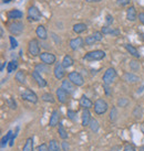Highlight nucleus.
I'll list each match as a JSON object with an SVG mask.
<instances>
[{
  "label": "nucleus",
  "mask_w": 144,
  "mask_h": 151,
  "mask_svg": "<svg viewBox=\"0 0 144 151\" xmlns=\"http://www.w3.org/2000/svg\"><path fill=\"white\" fill-rule=\"evenodd\" d=\"M105 52L102 50H94V51H90L88 52L84 56H83V60L84 61H100V60H103L105 57Z\"/></svg>",
  "instance_id": "1"
},
{
  "label": "nucleus",
  "mask_w": 144,
  "mask_h": 151,
  "mask_svg": "<svg viewBox=\"0 0 144 151\" xmlns=\"http://www.w3.org/2000/svg\"><path fill=\"white\" fill-rule=\"evenodd\" d=\"M93 108H94V112H95L96 115H103V114H105L107 112L109 105H107V103L104 101V99L98 98L96 101H94Z\"/></svg>",
  "instance_id": "2"
},
{
  "label": "nucleus",
  "mask_w": 144,
  "mask_h": 151,
  "mask_svg": "<svg viewBox=\"0 0 144 151\" xmlns=\"http://www.w3.org/2000/svg\"><path fill=\"white\" fill-rule=\"evenodd\" d=\"M25 29V25L20 21H13L8 25V30L11 33V35H20Z\"/></svg>",
  "instance_id": "3"
},
{
  "label": "nucleus",
  "mask_w": 144,
  "mask_h": 151,
  "mask_svg": "<svg viewBox=\"0 0 144 151\" xmlns=\"http://www.w3.org/2000/svg\"><path fill=\"white\" fill-rule=\"evenodd\" d=\"M42 18V14L40 12V10L38 9L36 6H31L28 8V16H27V19L28 21H39Z\"/></svg>",
  "instance_id": "4"
},
{
  "label": "nucleus",
  "mask_w": 144,
  "mask_h": 151,
  "mask_svg": "<svg viewBox=\"0 0 144 151\" xmlns=\"http://www.w3.org/2000/svg\"><path fill=\"white\" fill-rule=\"evenodd\" d=\"M28 52L31 56L40 55V43L37 39H32L28 43Z\"/></svg>",
  "instance_id": "5"
},
{
  "label": "nucleus",
  "mask_w": 144,
  "mask_h": 151,
  "mask_svg": "<svg viewBox=\"0 0 144 151\" xmlns=\"http://www.w3.org/2000/svg\"><path fill=\"white\" fill-rule=\"evenodd\" d=\"M115 77H116L115 69H113V67H109V69H107V71L104 72L103 77H102V81L104 83V85H110V84H112V83L114 82Z\"/></svg>",
  "instance_id": "6"
},
{
  "label": "nucleus",
  "mask_w": 144,
  "mask_h": 151,
  "mask_svg": "<svg viewBox=\"0 0 144 151\" xmlns=\"http://www.w3.org/2000/svg\"><path fill=\"white\" fill-rule=\"evenodd\" d=\"M68 77H69V80L74 84L75 86H82V85L84 84L83 76H82L79 72H76V71L70 72L69 74H68Z\"/></svg>",
  "instance_id": "7"
},
{
  "label": "nucleus",
  "mask_w": 144,
  "mask_h": 151,
  "mask_svg": "<svg viewBox=\"0 0 144 151\" xmlns=\"http://www.w3.org/2000/svg\"><path fill=\"white\" fill-rule=\"evenodd\" d=\"M40 60H41V62L44 64H47V65H52V64L56 63V57L54 54H52L50 52H42V53H40Z\"/></svg>",
  "instance_id": "8"
},
{
  "label": "nucleus",
  "mask_w": 144,
  "mask_h": 151,
  "mask_svg": "<svg viewBox=\"0 0 144 151\" xmlns=\"http://www.w3.org/2000/svg\"><path fill=\"white\" fill-rule=\"evenodd\" d=\"M21 98L23 101H27L32 104H37L38 103V96L34 92H32L30 88H27L25 92L21 94Z\"/></svg>",
  "instance_id": "9"
},
{
  "label": "nucleus",
  "mask_w": 144,
  "mask_h": 151,
  "mask_svg": "<svg viewBox=\"0 0 144 151\" xmlns=\"http://www.w3.org/2000/svg\"><path fill=\"white\" fill-rule=\"evenodd\" d=\"M84 40L80 37H78V38H74V39H71L69 42V46L71 50L73 51H76L79 50V49H81L82 46L84 45Z\"/></svg>",
  "instance_id": "10"
},
{
  "label": "nucleus",
  "mask_w": 144,
  "mask_h": 151,
  "mask_svg": "<svg viewBox=\"0 0 144 151\" xmlns=\"http://www.w3.org/2000/svg\"><path fill=\"white\" fill-rule=\"evenodd\" d=\"M53 74L56 80H62L65 76V69L63 67L62 63H56L53 69Z\"/></svg>",
  "instance_id": "11"
},
{
  "label": "nucleus",
  "mask_w": 144,
  "mask_h": 151,
  "mask_svg": "<svg viewBox=\"0 0 144 151\" xmlns=\"http://www.w3.org/2000/svg\"><path fill=\"white\" fill-rule=\"evenodd\" d=\"M60 124V113L58 109H54L50 116V120H49V126L56 127V125Z\"/></svg>",
  "instance_id": "12"
},
{
  "label": "nucleus",
  "mask_w": 144,
  "mask_h": 151,
  "mask_svg": "<svg viewBox=\"0 0 144 151\" xmlns=\"http://www.w3.org/2000/svg\"><path fill=\"white\" fill-rule=\"evenodd\" d=\"M101 32L104 34V35H112V37H118L120 35V30L116 28H111V27H103L101 29Z\"/></svg>",
  "instance_id": "13"
},
{
  "label": "nucleus",
  "mask_w": 144,
  "mask_h": 151,
  "mask_svg": "<svg viewBox=\"0 0 144 151\" xmlns=\"http://www.w3.org/2000/svg\"><path fill=\"white\" fill-rule=\"evenodd\" d=\"M56 98H58V101L59 103H61V104H64V103H67L68 101V95L69 93H67L62 87L58 88L56 92Z\"/></svg>",
  "instance_id": "14"
},
{
  "label": "nucleus",
  "mask_w": 144,
  "mask_h": 151,
  "mask_svg": "<svg viewBox=\"0 0 144 151\" xmlns=\"http://www.w3.org/2000/svg\"><path fill=\"white\" fill-rule=\"evenodd\" d=\"M91 114L89 112V109H83L81 116V125L83 127H88L91 122Z\"/></svg>",
  "instance_id": "15"
},
{
  "label": "nucleus",
  "mask_w": 144,
  "mask_h": 151,
  "mask_svg": "<svg viewBox=\"0 0 144 151\" xmlns=\"http://www.w3.org/2000/svg\"><path fill=\"white\" fill-rule=\"evenodd\" d=\"M61 87L67 92V93H69V94H72V93H74L75 90V86L73 83L71 82V81H68V80H64V81H62V84H61Z\"/></svg>",
  "instance_id": "16"
},
{
  "label": "nucleus",
  "mask_w": 144,
  "mask_h": 151,
  "mask_svg": "<svg viewBox=\"0 0 144 151\" xmlns=\"http://www.w3.org/2000/svg\"><path fill=\"white\" fill-rule=\"evenodd\" d=\"M36 34H37L38 38L40 39V40H42V41L47 40V38H48L47 29H45V27L42 24H40L37 27V29H36Z\"/></svg>",
  "instance_id": "17"
},
{
  "label": "nucleus",
  "mask_w": 144,
  "mask_h": 151,
  "mask_svg": "<svg viewBox=\"0 0 144 151\" xmlns=\"http://www.w3.org/2000/svg\"><path fill=\"white\" fill-rule=\"evenodd\" d=\"M79 104H80V106L83 107V109H90L91 107H93V103L92 101L88 98L85 95H82L81 98H80V101H79Z\"/></svg>",
  "instance_id": "18"
},
{
  "label": "nucleus",
  "mask_w": 144,
  "mask_h": 151,
  "mask_svg": "<svg viewBox=\"0 0 144 151\" xmlns=\"http://www.w3.org/2000/svg\"><path fill=\"white\" fill-rule=\"evenodd\" d=\"M138 18V12H136V9H135V7L134 6H130L127 8V10H126V19L129 20V21H135Z\"/></svg>",
  "instance_id": "19"
},
{
  "label": "nucleus",
  "mask_w": 144,
  "mask_h": 151,
  "mask_svg": "<svg viewBox=\"0 0 144 151\" xmlns=\"http://www.w3.org/2000/svg\"><path fill=\"white\" fill-rule=\"evenodd\" d=\"M23 17V13L21 12L18 9H13V10H10L7 12V18L9 20H17V19H21Z\"/></svg>",
  "instance_id": "20"
},
{
  "label": "nucleus",
  "mask_w": 144,
  "mask_h": 151,
  "mask_svg": "<svg viewBox=\"0 0 144 151\" xmlns=\"http://www.w3.org/2000/svg\"><path fill=\"white\" fill-rule=\"evenodd\" d=\"M32 77H33V80L37 82V84L40 86V87H45V86H47V81L41 76L40 73L33 71V72H32Z\"/></svg>",
  "instance_id": "21"
},
{
  "label": "nucleus",
  "mask_w": 144,
  "mask_h": 151,
  "mask_svg": "<svg viewBox=\"0 0 144 151\" xmlns=\"http://www.w3.org/2000/svg\"><path fill=\"white\" fill-rule=\"evenodd\" d=\"M123 80L125 81L126 83H131V84H134V83L140 82V78H138V75L133 74V73H130V72H126L123 75Z\"/></svg>",
  "instance_id": "22"
},
{
  "label": "nucleus",
  "mask_w": 144,
  "mask_h": 151,
  "mask_svg": "<svg viewBox=\"0 0 144 151\" xmlns=\"http://www.w3.org/2000/svg\"><path fill=\"white\" fill-rule=\"evenodd\" d=\"M50 65H47V64L44 63H39L37 64L36 66H34V71L38 72V73H49V71H50V67H49Z\"/></svg>",
  "instance_id": "23"
},
{
  "label": "nucleus",
  "mask_w": 144,
  "mask_h": 151,
  "mask_svg": "<svg viewBox=\"0 0 144 151\" xmlns=\"http://www.w3.org/2000/svg\"><path fill=\"white\" fill-rule=\"evenodd\" d=\"M62 65L64 69H69V67H71L72 65H73V63H74V61H73V58L70 56V55H64L62 58Z\"/></svg>",
  "instance_id": "24"
},
{
  "label": "nucleus",
  "mask_w": 144,
  "mask_h": 151,
  "mask_svg": "<svg viewBox=\"0 0 144 151\" xmlns=\"http://www.w3.org/2000/svg\"><path fill=\"white\" fill-rule=\"evenodd\" d=\"M124 46H125L126 51H127V52L131 54L132 56L136 57V58H140V56H141V55L138 54V51L136 50V49H135L133 45H131V44H125Z\"/></svg>",
  "instance_id": "25"
},
{
  "label": "nucleus",
  "mask_w": 144,
  "mask_h": 151,
  "mask_svg": "<svg viewBox=\"0 0 144 151\" xmlns=\"http://www.w3.org/2000/svg\"><path fill=\"white\" fill-rule=\"evenodd\" d=\"M87 29H88V27L85 23H75L73 25V31L76 33V34H80L82 32L87 31Z\"/></svg>",
  "instance_id": "26"
},
{
  "label": "nucleus",
  "mask_w": 144,
  "mask_h": 151,
  "mask_svg": "<svg viewBox=\"0 0 144 151\" xmlns=\"http://www.w3.org/2000/svg\"><path fill=\"white\" fill-rule=\"evenodd\" d=\"M17 69H18V62L16 60H11L10 62H8V64H7V72L9 74L14 72V71H17Z\"/></svg>",
  "instance_id": "27"
},
{
  "label": "nucleus",
  "mask_w": 144,
  "mask_h": 151,
  "mask_svg": "<svg viewBox=\"0 0 144 151\" xmlns=\"http://www.w3.org/2000/svg\"><path fill=\"white\" fill-rule=\"evenodd\" d=\"M58 132H59V136H60V138L62 139V140H67L68 137H69V135H68V131L64 129V127L63 125L60 122L59 124V128H58Z\"/></svg>",
  "instance_id": "28"
},
{
  "label": "nucleus",
  "mask_w": 144,
  "mask_h": 151,
  "mask_svg": "<svg viewBox=\"0 0 144 151\" xmlns=\"http://www.w3.org/2000/svg\"><path fill=\"white\" fill-rule=\"evenodd\" d=\"M48 146H49V151H61V146L59 145V142L54 139L50 140Z\"/></svg>",
  "instance_id": "29"
},
{
  "label": "nucleus",
  "mask_w": 144,
  "mask_h": 151,
  "mask_svg": "<svg viewBox=\"0 0 144 151\" xmlns=\"http://www.w3.org/2000/svg\"><path fill=\"white\" fill-rule=\"evenodd\" d=\"M22 151H33V138L29 137L25 140V144L22 148Z\"/></svg>",
  "instance_id": "30"
},
{
  "label": "nucleus",
  "mask_w": 144,
  "mask_h": 151,
  "mask_svg": "<svg viewBox=\"0 0 144 151\" xmlns=\"http://www.w3.org/2000/svg\"><path fill=\"white\" fill-rule=\"evenodd\" d=\"M41 99L45 103H51V104H53L54 101H56V98H54V96L50 93H44V94L41 95Z\"/></svg>",
  "instance_id": "31"
},
{
  "label": "nucleus",
  "mask_w": 144,
  "mask_h": 151,
  "mask_svg": "<svg viewBox=\"0 0 144 151\" xmlns=\"http://www.w3.org/2000/svg\"><path fill=\"white\" fill-rule=\"evenodd\" d=\"M16 81L20 84H25V74L23 71H18L17 73H16Z\"/></svg>",
  "instance_id": "32"
},
{
  "label": "nucleus",
  "mask_w": 144,
  "mask_h": 151,
  "mask_svg": "<svg viewBox=\"0 0 144 151\" xmlns=\"http://www.w3.org/2000/svg\"><path fill=\"white\" fill-rule=\"evenodd\" d=\"M89 127H90L91 131L98 132L99 131V128H100L99 121H98L96 119H94V118H92V119H91V122H90V125H89Z\"/></svg>",
  "instance_id": "33"
},
{
  "label": "nucleus",
  "mask_w": 144,
  "mask_h": 151,
  "mask_svg": "<svg viewBox=\"0 0 144 151\" xmlns=\"http://www.w3.org/2000/svg\"><path fill=\"white\" fill-rule=\"evenodd\" d=\"M12 130H9V131L7 132V135L5 136V137H2V139H1V148H5V146L7 145V142L8 141H10V139H11V137H12Z\"/></svg>",
  "instance_id": "34"
},
{
  "label": "nucleus",
  "mask_w": 144,
  "mask_h": 151,
  "mask_svg": "<svg viewBox=\"0 0 144 151\" xmlns=\"http://www.w3.org/2000/svg\"><path fill=\"white\" fill-rule=\"evenodd\" d=\"M130 69H131L132 71H134V72H138V71H140V69H141V65H140V63H138V61L132 60V61H130Z\"/></svg>",
  "instance_id": "35"
},
{
  "label": "nucleus",
  "mask_w": 144,
  "mask_h": 151,
  "mask_svg": "<svg viewBox=\"0 0 144 151\" xmlns=\"http://www.w3.org/2000/svg\"><path fill=\"white\" fill-rule=\"evenodd\" d=\"M118 106L119 107H126L127 105H129V99L127 98H125V97H121V98H119L118 99Z\"/></svg>",
  "instance_id": "36"
},
{
  "label": "nucleus",
  "mask_w": 144,
  "mask_h": 151,
  "mask_svg": "<svg viewBox=\"0 0 144 151\" xmlns=\"http://www.w3.org/2000/svg\"><path fill=\"white\" fill-rule=\"evenodd\" d=\"M142 115H143V113H142V108H141V106H135L134 110H133V116H134L135 118H141Z\"/></svg>",
  "instance_id": "37"
},
{
  "label": "nucleus",
  "mask_w": 144,
  "mask_h": 151,
  "mask_svg": "<svg viewBox=\"0 0 144 151\" xmlns=\"http://www.w3.org/2000/svg\"><path fill=\"white\" fill-rule=\"evenodd\" d=\"M95 42H96V39L94 38L93 34H92V35H88V37L85 38V40H84L85 45H93Z\"/></svg>",
  "instance_id": "38"
},
{
  "label": "nucleus",
  "mask_w": 144,
  "mask_h": 151,
  "mask_svg": "<svg viewBox=\"0 0 144 151\" xmlns=\"http://www.w3.org/2000/svg\"><path fill=\"white\" fill-rule=\"evenodd\" d=\"M116 118H118V109H116V107H112L111 112H110V120L115 121Z\"/></svg>",
  "instance_id": "39"
},
{
  "label": "nucleus",
  "mask_w": 144,
  "mask_h": 151,
  "mask_svg": "<svg viewBox=\"0 0 144 151\" xmlns=\"http://www.w3.org/2000/svg\"><path fill=\"white\" fill-rule=\"evenodd\" d=\"M7 105H8V107H10L11 109H17V103H16V101L13 99L12 97L7 99Z\"/></svg>",
  "instance_id": "40"
},
{
  "label": "nucleus",
  "mask_w": 144,
  "mask_h": 151,
  "mask_svg": "<svg viewBox=\"0 0 144 151\" xmlns=\"http://www.w3.org/2000/svg\"><path fill=\"white\" fill-rule=\"evenodd\" d=\"M67 115H68V118H69V119H71L72 121H75V120H76V112H74V110L68 109Z\"/></svg>",
  "instance_id": "41"
},
{
  "label": "nucleus",
  "mask_w": 144,
  "mask_h": 151,
  "mask_svg": "<svg viewBox=\"0 0 144 151\" xmlns=\"http://www.w3.org/2000/svg\"><path fill=\"white\" fill-rule=\"evenodd\" d=\"M9 41H10V43H11V49H12V50L18 46V41L14 39L13 35H10V37H9Z\"/></svg>",
  "instance_id": "42"
},
{
  "label": "nucleus",
  "mask_w": 144,
  "mask_h": 151,
  "mask_svg": "<svg viewBox=\"0 0 144 151\" xmlns=\"http://www.w3.org/2000/svg\"><path fill=\"white\" fill-rule=\"evenodd\" d=\"M37 151H49V146L45 144H41L37 147Z\"/></svg>",
  "instance_id": "43"
},
{
  "label": "nucleus",
  "mask_w": 144,
  "mask_h": 151,
  "mask_svg": "<svg viewBox=\"0 0 144 151\" xmlns=\"http://www.w3.org/2000/svg\"><path fill=\"white\" fill-rule=\"evenodd\" d=\"M93 35H94V38L96 39V41H101V40L103 39V35H104V34H103L101 31H95L93 33Z\"/></svg>",
  "instance_id": "44"
},
{
  "label": "nucleus",
  "mask_w": 144,
  "mask_h": 151,
  "mask_svg": "<svg viewBox=\"0 0 144 151\" xmlns=\"http://www.w3.org/2000/svg\"><path fill=\"white\" fill-rule=\"evenodd\" d=\"M123 151H136L134 146L131 145V144H125L124 145V148H123Z\"/></svg>",
  "instance_id": "45"
},
{
  "label": "nucleus",
  "mask_w": 144,
  "mask_h": 151,
  "mask_svg": "<svg viewBox=\"0 0 144 151\" xmlns=\"http://www.w3.org/2000/svg\"><path fill=\"white\" fill-rule=\"evenodd\" d=\"M61 148H62L63 151H69L70 146H69V144L65 141V140H63V142H61Z\"/></svg>",
  "instance_id": "46"
},
{
  "label": "nucleus",
  "mask_w": 144,
  "mask_h": 151,
  "mask_svg": "<svg viewBox=\"0 0 144 151\" xmlns=\"http://www.w3.org/2000/svg\"><path fill=\"white\" fill-rule=\"evenodd\" d=\"M107 27H110V24H112V22H113V17L111 16V14H107Z\"/></svg>",
  "instance_id": "47"
},
{
  "label": "nucleus",
  "mask_w": 144,
  "mask_h": 151,
  "mask_svg": "<svg viewBox=\"0 0 144 151\" xmlns=\"http://www.w3.org/2000/svg\"><path fill=\"white\" fill-rule=\"evenodd\" d=\"M130 1L131 0H118V3L121 5V6H126V5L130 3Z\"/></svg>",
  "instance_id": "48"
},
{
  "label": "nucleus",
  "mask_w": 144,
  "mask_h": 151,
  "mask_svg": "<svg viewBox=\"0 0 144 151\" xmlns=\"http://www.w3.org/2000/svg\"><path fill=\"white\" fill-rule=\"evenodd\" d=\"M138 20H140V22L142 23V24H144V12H140L138 13Z\"/></svg>",
  "instance_id": "49"
},
{
  "label": "nucleus",
  "mask_w": 144,
  "mask_h": 151,
  "mask_svg": "<svg viewBox=\"0 0 144 151\" xmlns=\"http://www.w3.org/2000/svg\"><path fill=\"white\" fill-rule=\"evenodd\" d=\"M14 139H16V137L12 135V137H11V139H10V141H9V146L10 147H12L13 146V142H14Z\"/></svg>",
  "instance_id": "50"
},
{
  "label": "nucleus",
  "mask_w": 144,
  "mask_h": 151,
  "mask_svg": "<svg viewBox=\"0 0 144 151\" xmlns=\"http://www.w3.org/2000/svg\"><path fill=\"white\" fill-rule=\"evenodd\" d=\"M103 87H104V90H105L107 95H110V88H109V85H104Z\"/></svg>",
  "instance_id": "51"
},
{
  "label": "nucleus",
  "mask_w": 144,
  "mask_h": 151,
  "mask_svg": "<svg viewBox=\"0 0 144 151\" xmlns=\"http://www.w3.org/2000/svg\"><path fill=\"white\" fill-rule=\"evenodd\" d=\"M51 35H52V38H53V39H54V40H56V43H61V41L56 39V34H54V33H51Z\"/></svg>",
  "instance_id": "52"
},
{
  "label": "nucleus",
  "mask_w": 144,
  "mask_h": 151,
  "mask_svg": "<svg viewBox=\"0 0 144 151\" xmlns=\"http://www.w3.org/2000/svg\"><path fill=\"white\" fill-rule=\"evenodd\" d=\"M85 1L89 2V3H93V2H100L102 0H85Z\"/></svg>",
  "instance_id": "53"
},
{
  "label": "nucleus",
  "mask_w": 144,
  "mask_h": 151,
  "mask_svg": "<svg viewBox=\"0 0 144 151\" xmlns=\"http://www.w3.org/2000/svg\"><path fill=\"white\" fill-rule=\"evenodd\" d=\"M6 64H8L7 62H3V63L1 64V67H0V71H3V69H5V66H6Z\"/></svg>",
  "instance_id": "54"
},
{
  "label": "nucleus",
  "mask_w": 144,
  "mask_h": 151,
  "mask_svg": "<svg viewBox=\"0 0 144 151\" xmlns=\"http://www.w3.org/2000/svg\"><path fill=\"white\" fill-rule=\"evenodd\" d=\"M143 90H144V84L142 85V86H141V88H140V89L138 90V94H140V93H142Z\"/></svg>",
  "instance_id": "55"
},
{
  "label": "nucleus",
  "mask_w": 144,
  "mask_h": 151,
  "mask_svg": "<svg viewBox=\"0 0 144 151\" xmlns=\"http://www.w3.org/2000/svg\"><path fill=\"white\" fill-rule=\"evenodd\" d=\"M141 131L143 132V135H144V124H142V125H141Z\"/></svg>",
  "instance_id": "56"
},
{
  "label": "nucleus",
  "mask_w": 144,
  "mask_h": 151,
  "mask_svg": "<svg viewBox=\"0 0 144 151\" xmlns=\"http://www.w3.org/2000/svg\"><path fill=\"white\" fill-rule=\"evenodd\" d=\"M1 1H2L3 3H9V2L11 1V0H1Z\"/></svg>",
  "instance_id": "57"
},
{
  "label": "nucleus",
  "mask_w": 144,
  "mask_h": 151,
  "mask_svg": "<svg viewBox=\"0 0 144 151\" xmlns=\"http://www.w3.org/2000/svg\"><path fill=\"white\" fill-rule=\"evenodd\" d=\"M141 150H144V147H142V148H141Z\"/></svg>",
  "instance_id": "58"
}]
</instances>
